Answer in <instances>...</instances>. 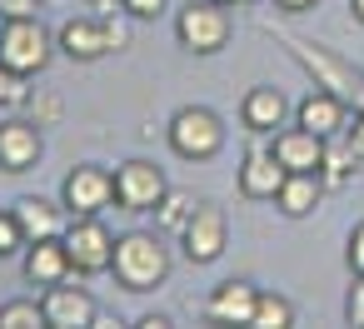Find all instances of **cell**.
<instances>
[{
  "mask_svg": "<svg viewBox=\"0 0 364 329\" xmlns=\"http://www.w3.org/2000/svg\"><path fill=\"white\" fill-rule=\"evenodd\" d=\"M170 269H175V259H170V249L160 244V230L115 234V264H110V274H115L120 289L150 294V289H160V284L170 279Z\"/></svg>",
  "mask_w": 364,
  "mask_h": 329,
  "instance_id": "6da1fadb",
  "label": "cell"
},
{
  "mask_svg": "<svg viewBox=\"0 0 364 329\" xmlns=\"http://www.w3.org/2000/svg\"><path fill=\"white\" fill-rule=\"evenodd\" d=\"M165 145L190 160V165H205L225 150V120L210 110V105H180L165 125Z\"/></svg>",
  "mask_w": 364,
  "mask_h": 329,
  "instance_id": "7a4b0ae2",
  "label": "cell"
},
{
  "mask_svg": "<svg viewBox=\"0 0 364 329\" xmlns=\"http://www.w3.org/2000/svg\"><path fill=\"white\" fill-rule=\"evenodd\" d=\"M55 55V36L41 26V16H6L0 21V60L16 75H41Z\"/></svg>",
  "mask_w": 364,
  "mask_h": 329,
  "instance_id": "3957f363",
  "label": "cell"
},
{
  "mask_svg": "<svg viewBox=\"0 0 364 329\" xmlns=\"http://www.w3.org/2000/svg\"><path fill=\"white\" fill-rule=\"evenodd\" d=\"M230 36H235V16L220 0H190L175 16V41L190 55H220L230 45Z\"/></svg>",
  "mask_w": 364,
  "mask_h": 329,
  "instance_id": "277c9868",
  "label": "cell"
},
{
  "mask_svg": "<svg viewBox=\"0 0 364 329\" xmlns=\"http://www.w3.org/2000/svg\"><path fill=\"white\" fill-rule=\"evenodd\" d=\"M60 239H65V249H70L75 274H85V279L110 274V264H115V234L105 230L100 215H70V225H65Z\"/></svg>",
  "mask_w": 364,
  "mask_h": 329,
  "instance_id": "5b68a950",
  "label": "cell"
},
{
  "mask_svg": "<svg viewBox=\"0 0 364 329\" xmlns=\"http://www.w3.org/2000/svg\"><path fill=\"white\" fill-rule=\"evenodd\" d=\"M274 31V26H269ZM274 41L289 50V60L319 85V90H334V95H349V85H354V75H349V65L339 60V55H329L324 45H314V41H304V36H289V31H274Z\"/></svg>",
  "mask_w": 364,
  "mask_h": 329,
  "instance_id": "8992f818",
  "label": "cell"
},
{
  "mask_svg": "<svg viewBox=\"0 0 364 329\" xmlns=\"http://www.w3.org/2000/svg\"><path fill=\"white\" fill-rule=\"evenodd\" d=\"M170 180L155 160H125L115 165V205L130 210V215H150L160 200H165Z\"/></svg>",
  "mask_w": 364,
  "mask_h": 329,
  "instance_id": "52a82bcc",
  "label": "cell"
},
{
  "mask_svg": "<svg viewBox=\"0 0 364 329\" xmlns=\"http://www.w3.org/2000/svg\"><path fill=\"white\" fill-rule=\"evenodd\" d=\"M60 200L70 215H105L115 205V170L105 165H75L65 180H60Z\"/></svg>",
  "mask_w": 364,
  "mask_h": 329,
  "instance_id": "ba28073f",
  "label": "cell"
},
{
  "mask_svg": "<svg viewBox=\"0 0 364 329\" xmlns=\"http://www.w3.org/2000/svg\"><path fill=\"white\" fill-rule=\"evenodd\" d=\"M180 244H185V259H190V264H215V259L225 254V244H230V220H225V210L195 200V215L185 220Z\"/></svg>",
  "mask_w": 364,
  "mask_h": 329,
  "instance_id": "9c48e42d",
  "label": "cell"
},
{
  "mask_svg": "<svg viewBox=\"0 0 364 329\" xmlns=\"http://www.w3.org/2000/svg\"><path fill=\"white\" fill-rule=\"evenodd\" d=\"M41 309H46V329H95V314H100L95 294L70 279L41 289Z\"/></svg>",
  "mask_w": 364,
  "mask_h": 329,
  "instance_id": "30bf717a",
  "label": "cell"
},
{
  "mask_svg": "<svg viewBox=\"0 0 364 329\" xmlns=\"http://www.w3.org/2000/svg\"><path fill=\"white\" fill-rule=\"evenodd\" d=\"M46 155V135L31 115H11V120H0V170L6 175H26L36 170Z\"/></svg>",
  "mask_w": 364,
  "mask_h": 329,
  "instance_id": "8fae6325",
  "label": "cell"
},
{
  "mask_svg": "<svg viewBox=\"0 0 364 329\" xmlns=\"http://www.w3.org/2000/svg\"><path fill=\"white\" fill-rule=\"evenodd\" d=\"M324 135H314V130H304V125H279L274 135H269V155L289 170V175H319V165H324Z\"/></svg>",
  "mask_w": 364,
  "mask_h": 329,
  "instance_id": "7c38bea8",
  "label": "cell"
},
{
  "mask_svg": "<svg viewBox=\"0 0 364 329\" xmlns=\"http://www.w3.org/2000/svg\"><path fill=\"white\" fill-rule=\"evenodd\" d=\"M289 115H294V105H289V95L279 85H250L245 100H240V125L250 135H274Z\"/></svg>",
  "mask_w": 364,
  "mask_h": 329,
  "instance_id": "4fadbf2b",
  "label": "cell"
},
{
  "mask_svg": "<svg viewBox=\"0 0 364 329\" xmlns=\"http://www.w3.org/2000/svg\"><path fill=\"white\" fill-rule=\"evenodd\" d=\"M55 50L75 65H90L100 55H110V36H105V21L100 16H75L55 31Z\"/></svg>",
  "mask_w": 364,
  "mask_h": 329,
  "instance_id": "5bb4252c",
  "label": "cell"
},
{
  "mask_svg": "<svg viewBox=\"0 0 364 329\" xmlns=\"http://www.w3.org/2000/svg\"><path fill=\"white\" fill-rule=\"evenodd\" d=\"M16 220H21L26 244H36V239H60L70 225V210H65V200H50V195H21Z\"/></svg>",
  "mask_w": 364,
  "mask_h": 329,
  "instance_id": "9a60e30c",
  "label": "cell"
},
{
  "mask_svg": "<svg viewBox=\"0 0 364 329\" xmlns=\"http://www.w3.org/2000/svg\"><path fill=\"white\" fill-rule=\"evenodd\" d=\"M294 125H304V130L334 140V135H344V125H349V105H344V95L314 85L304 100H294Z\"/></svg>",
  "mask_w": 364,
  "mask_h": 329,
  "instance_id": "2e32d148",
  "label": "cell"
},
{
  "mask_svg": "<svg viewBox=\"0 0 364 329\" xmlns=\"http://www.w3.org/2000/svg\"><path fill=\"white\" fill-rule=\"evenodd\" d=\"M255 284L250 279H220L205 299V319L210 324H250L255 319Z\"/></svg>",
  "mask_w": 364,
  "mask_h": 329,
  "instance_id": "e0dca14e",
  "label": "cell"
},
{
  "mask_svg": "<svg viewBox=\"0 0 364 329\" xmlns=\"http://www.w3.org/2000/svg\"><path fill=\"white\" fill-rule=\"evenodd\" d=\"M284 165L269 155V145L264 150H245V160H240V195L245 200H274L279 195V185H284Z\"/></svg>",
  "mask_w": 364,
  "mask_h": 329,
  "instance_id": "ac0fdd59",
  "label": "cell"
},
{
  "mask_svg": "<svg viewBox=\"0 0 364 329\" xmlns=\"http://www.w3.org/2000/svg\"><path fill=\"white\" fill-rule=\"evenodd\" d=\"M70 274H75V264H70L65 239H36V244H26V279L31 284L50 289V284H60Z\"/></svg>",
  "mask_w": 364,
  "mask_h": 329,
  "instance_id": "d6986e66",
  "label": "cell"
},
{
  "mask_svg": "<svg viewBox=\"0 0 364 329\" xmlns=\"http://www.w3.org/2000/svg\"><path fill=\"white\" fill-rule=\"evenodd\" d=\"M319 200H324V180H319V175H284V185H279V195H274L279 215H289V220L314 215Z\"/></svg>",
  "mask_w": 364,
  "mask_h": 329,
  "instance_id": "ffe728a7",
  "label": "cell"
},
{
  "mask_svg": "<svg viewBox=\"0 0 364 329\" xmlns=\"http://www.w3.org/2000/svg\"><path fill=\"white\" fill-rule=\"evenodd\" d=\"M364 160L354 155V145L344 140V135H334L329 145H324V165H319V180H324V190H344L349 180H354V170H359Z\"/></svg>",
  "mask_w": 364,
  "mask_h": 329,
  "instance_id": "44dd1931",
  "label": "cell"
},
{
  "mask_svg": "<svg viewBox=\"0 0 364 329\" xmlns=\"http://www.w3.org/2000/svg\"><path fill=\"white\" fill-rule=\"evenodd\" d=\"M150 215H155V230H160V234H180L185 220L195 215V195H185V190H165V200H160Z\"/></svg>",
  "mask_w": 364,
  "mask_h": 329,
  "instance_id": "7402d4cb",
  "label": "cell"
},
{
  "mask_svg": "<svg viewBox=\"0 0 364 329\" xmlns=\"http://www.w3.org/2000/svg\"><path fill=\"white\" fill-rule=\"evenodd\" d=\"M294 324V304L284 299V294H274V289H259L255 294V319H250V329H289Z\"/></svg>",
  "mask_w": 364,
  "mask_h": 329,
  "instance_id": "603a6c76",
  "label": "cell"
},
{
  "mask_svg": "<svg viewBox=\"0 0 364 329\" xmlns=\"http://www.w3.org/2000/svg\"><path fill=\"white\" fill-rule=\"evenodd\" d=\"M0 329H46L41 299H6L0 304Z\"/></svg>",
  "mask_w": 364,
  "mask_h": 329,
  "instance_id": "cb8c5ba5",
  "label": "cell"
},
{
  "mask_svg": "<svg viewBox=\"0 0 364 329\" xmlns=\"http://www.w3.org/2000/svg\"><path fill=\"white\" fill-rule=\"evenodd\" d=\"M21 249H26V234H21L16 210H0V259H11V254H21Z\"/></svg>",
  "mask_w": 364,
  "mask_h": 329,
  "instance_id": "d4e9b609",
  "label": "cell"
},
{
  "mask_svg": "<svg viewBox=\"0 0 364 329\" xmlns=\"http://www.w3.org/2000/svg\"><path fill=\"white\" fill-rule=\"evenodd\" d=\"M31 100V85H26V75H16L6 60H0V105H26Z\"/></svg>",
  "mask_w": 364,
  "mask_h": 329,
  "instance_id": "484cf974",
  "label": "cell"
},
{
  "mask_svg": "<svg viewBox=\"0 0 364 329\" xmlns=\"http://www.w3.org/2000/svg\"><path fill=\"white\" fill-rule=\"evenodd\" d=\"M165 6H170V0H120V11H125L135 26H145V21H160V16H165Z\"/></svg>",
  "mask_w": 364,
  "mask_h": 329,
  "instance_id": "4316f807",
  "label": "cell"
},
{
  "mask_svg": "<svg viewBox=\"0 0 364 329\" xmlns=\"http://www.w3.org/2000/svg\"><path fill=\"white\" fill-rule=\"evenodd\" d=\"M344 319L364 329V274L349 279V294H344Z\"/></svg>",
  "mask_w": 364,
  "mask_h": 329,
  "instance_id": "83f0119b",
  "label": "cell"
},
{
  "mask_svg": "<svg viewBox=\"0 0 364 329\" xmlns=\"http://www.w3.org/2000/svg\"><path fill=\"white\" fill-rule=\"evenodd\" d=\"M344 264H349V274H364V220L349 230V239H344Z\"/></svg>",
  "mask_w": 364,
  "mask_h": 329,
  "instance_id": "f1b7e54d",
  "label": "cell"
},
{
  "mask_svg": "<svg viewBox=\"0 0 364 329\" xmlns=\"http://www.w3.org/2000/svg\"><path fill=\"white\" fill-rule=\"evenodd\" d=\"M31 120L36 125H55L60 120V100L55 95H31Z\"/></svg>",
  "mask_w": 364,
  "mask_h": 329,
  "instance_id": "f546056e",
  "label": "cell"
},
{
  "mask_svg": "<svg viewBox=\"0 0 364 329\" xmlns=\"http://www.w3.org/2000/svg\"><path fill=\"white\" fill-rule=\"evenodd\" d=\"M344 140H349V145H354V155L364 160V110H354V120L344 125Z\"/></svg>",
  "mask_w": 364,
  "mask_h": 329,
  "instance_id": "4dcf8cb0",
  "label": "cell"
},
{
  "mask_svg": "<svg viewBox=\"0 0 364 329\" xmlns=\"http://www.w3.org/2000/svg\"><path fill=\"white\" fill-rule=\"evenodd\" d=\"M41 0H0V16H36Z\"/></svg>",
  "mask_w": 364,
  "mask_h": 329,
  "instance_id": "1f68e13d",
  "label": "cell"
},
{
  "mask_svg": "<svg viewBox=\"0 0 364 329\" xmlns=\"http://www.w3.org/2000/svg\"><path fill=\"white\" fill-rule=\"evenodd\" d=\"M274 6L284 11V16H304V11H314L319 0H274Z\"/></svg>",
  "mask_w": 364,
  "mask_h": 329,
  "instance_id": "d6a6232c",
  "label": "cell"
},
{
  "mask_svg": "<svg viewBox=\"0 0 364 329\" xmlns=\"http://www.w3.org/2000/svg\"><path fill=\"white\" fill-rule=\"evenodd\" d=\"M170 324H175L170 314H155V309H150V314H140V329H170Z\"/></svg>",
  "mask_w": 364,
  "mask_h": 329,
  "instance_id": "836d02e7",
  "label": "cell"
},
{
  "mask_svg": "<svg viewBox=\"0 0 364 329\" xmlns=\"http://www.w3.org/2000/svg\"><path fill=\"white\" fill-rule=\"evenodd\" d=\"M90 6H95V11L105 16V11H120V0H90Z\"/></svg>",
  "mask_w": 364,
  "mask_h": 329,
  "instance_id": "e575fe53",
  "label": "cell"
},
{
  "mask_svg": "<svg viewBox=\"0 0 364 329\" xmlns=\"http://www.w3.org/2000/svg\"><path fill=\"white\" fill-rule=\"evenodd\" d=\"M349 16H354V21L364 26V0H349Z\"/></svg>",
  "mask_w": 364,
  "mask_h": 329,
  "instance_id": "d590c367",
  "label": "cell"
},
{
  "mask_svg": "<svg viewBox=\"0 0 364 329\" xmlns=\"http://www.w3.org/2000/svg\"><path fill=\"white\" fill-rule=\"evenodd\" d=\"M230 6H245V0H230Z\"/></svg>",
  "mask_w": 364,
  "mask_h": 329,
  "instance_id": "8d00e7d4",
  "label": "cell"
},
{
  "mask_svg": "<svg viewBox=\"0 0 364 329\" xmlns=\"http://www.w3.org/2000/svg\"><path fill=\"white\" fill-rule=\"evenodd\" d=\"M220 6H230V0H220Z\"/></svg>",
  "mask_w": 364,
  "mask_h": 329,
  "instance_id": "74e56055",
  "label": "cell"
}]
</instances>
